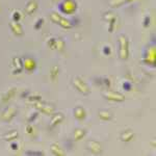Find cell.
Here are the masks:
<instances>
[{"label":"cell","instance_id":"6da1fadb","mask_svg":"<svg viewBox=\"0 0 156 156\" xmlns=\"http://www.w3.org/2000/svg\"><path fill=\"white\" fill-rule=\"evenodd\" d=\"M119 56L122 60L129 57V40L125 34H120L119 37Z\"/></svg>","mask_w":156,"mask_h":156},{"label":"cell","instance_id":"7a4b0ae2","mask_svg":"<svg viewBox=\"0 0 156 156\" xmlns=\"http://www.w3.org/2000/svg\"><path fill=\"white\" fill-rule=\"evenodd\" d=\"M50 19H51L52 22H54L55 24L59 25L60 27H62V28H65V29H71L73 27L70 20L64 18V17L60 16L57 12H51V14H50Z\"/></svg>","mask_w":156,"mask_h":156},{"label":"cell","instance_id":"3957f363","mask_svg":"<svg viewBox=\"0 0 156 156\" xmlns=\"http://www.w3.org/2000/svg\"><path fill=\"white\" fill-rule=\"evenodd\" d=\"M77 9V3L75 0H64L59 4V11L62 14H66L68 16L73 15Z\"/></svg>","mask_w":156,"mask_h":156},{"label":"cell","instance_id":"277c9868","mask_svg":"<svg viewBox=\"0 0 156 156\" xmlns=\"http://www.w3.org/2000/svg\"><path fill=\"white\" fill-rule=\"evenodd\" d=\"M73 84H74V87H76V90L78 92L81 93L84 96H87V95L90 94V87L87 85V82H85L83 79H81L80 77H75L74 79H73Z\"/></svg>","mask_w":156,"mask_h":156},{"label":"cell","instance_id":"5b68a950","mask_svg":"<svg viewBox=\"0 0 156 156\" xmlns=\"http://www.w3.org/2000/svg\"><path fill=\"white\" fill-rule=\"evenodd\" d=\"M103 96L106 100L112 102H123L125 101V96L122 93L115 92V90H106L103 94Z\"/></svg>","mask_w":156,"mask_h":156},{"label":"cell","instance_id":"8992f818","mask_svg":"<svg viewBox=\"0 0 156 156\" xmlns=\"http://www.w3.org/2000/svg\"><path fill=\"white\" fill-rule=\"evenodd\" d=\"M34 107L39 110L40 112L44 115H52L54 114V106L53 105H50V104H46V103L40 101V102H37L34 103Z\"/></svg>","mask_w":156,"mask_h":156},{"label":"cell","instance_id":"52a82bcc","mask_svg":"<svg viewBox=\"0 0 156 156\" xmlns=\"http://www.w3.org/2000/svg\"><path fill=\"white\" fill-rule=\"evenodd\" d=\"M17 108L14 106H7L1 114V120L4 122H9L16 117Z\"/></svg>","mask_w":156,"mask_h":156},{"label":"cell","instance_id":"ba28073f","mask_svg":"<svg viewBox=\"0 0 156 156\" xmlns=\"http://www.w3.org/2000/svg\"><path fill=\"white\" fill-rule=\"evenodd\" d=\"M144 62L149 66L155 67L156 65V51L154 47H151L147 50V54H146Z\"/></svg>","mask_w":156,"mask_h":156},{"label":"cell","instance_id":"9c48e42d","mask_svg":"<svg viewBox=\"0 0 156 156\" xmlns=\"http://www.w3.org/2000/svg\"><path fill=\"white\" fill-rule=\"evenodd\" d=\"M23 62V69L26 70L27 72H32L37 67V62L32 57H24L22 58Z\"/></svg>","mask_w":156,"mask_h":156},{"label":"cell","instance_id":"30bf717a","mask_svg":"<svg viewBox=\"0 0 156 156\" xmlns=\"http://www.w3.org/2000/svg\"><path fill=\"white\" fill-rule=\"evenodd\" d=\"M87 148H89V150L92 153H94V154H101L103 151L101 144H100L99 142H97V140H90V142L87 143Z\"/></svg>","mask_w":156,"mask_h":156},{"label":"cell","instance_id":"8fae6325","mask_svg":"<svg viewBox=\"0 0 156 156\" xmlns=\"http://www.w3.org/2000/svg\"><path fill=\"white\" fill-rule=\"evenodd\" d=\"M12 66L15 67V70L12 71V74L17 75L20 74L22 71H23V62H22V58L19 56H15L12 57Z\"/></svg>","mask_w":156,"mask_h":156},{"label":"cell","instance_id":"7c38bea8","mask_svg":"<svg viewBox=\"0 0 156 156\" xmlns=\"http://www.w3.org/2000/svg\"><path fill=\"white\" fill-rule=\"evenodd\" d=\"M9 27H11L12 31L16 34L17 37H22L24 34V30H23V27L22 25L19 23V22H16V21H12L9 23Z\"/></svg>","mask_w":156,"mask_h":156},{"label":"cell","instance_id":"4fadbf2b","mask_svg":"<svg viewBox=\"0 0 156 156\" xmlns=\"http://www.w3.org/2000/svg\"><path fill=\"white\" fill-rule=\"evenodd\" d=\"M65 117L62 114H60V112H57V114H53L52 115V118H51V121H50V124L49 126L50 128H54L56 127L57 125L60 124V123L64 121Z\"/></svg>","mask_w":156,"mask_h":156},{"label":"cell","instance_id":"5bb4252c","mask_svg":"<svg viewBox=\"0 0 156 156\" xmlns=\"http://www.w3.org/2000/svg\"><path fill=\"white\" fill-rule=\"evenodd\" d=\"M37 7H39V5H37V2L36 0H30L25 6V12H26L27 15H32L37 12Z\"/></svg>","mask_w":156,"mask_h":156},{"label":"cell","instance_id":"9a60e30c","mask_svg":"<svg viewBox=\"0 0 156 156\" xmlns=\"http://www.w3.org/2000/svg\"><path fill=\"white\" fill-rule=\"evenodd\" d=\"M74 117L78 121H82L87 117V112H85V109L82 106H77L74 108Z\"/></svg>","mask_w":156,"mask_h":156},{"label":"cell","instance_id":"2e32d148","mask_svg":"<svg viewBox=\"0 0 156 156\" xmlns=\"http://www.w3.org/2000/svg\"><path fill=\"white\" fill-rule=\"evenodd\" d=\"M133 137H134V132H133L132 130H126V131L121 133V135H120V140L125 143H128V142H130V140H132Z\"/></svg>","mask_w":156,"mask_h":156},{"label":"cell","instance_id":"e0dca14e","mask_svg":"<svg viewBox=\"0 0 156 156\" xmlns=\"http://www.w3.org/2000/svg\"><path fill=\"white\" fill-rule=\"evenodd\" d=\"M16 92H17V89L16 87H11L9 90H7V92L5 93V94L2 96V102L3 103H6V102H9V100L12 99L14 98V96L16 95Z\"/></svg>","mask_w":156,"mask_h":156},{"label":"cell","instance_id":"ac0fdd59","mask_svg":"<svg viewBox=\"0 0 156 156\" xmlns=\"http://www.w3.org/2000/svg\"><path fill=\"white\" fill-rule=\"evenodd\" d=\"M19 137V132L17 130H12V131L3 134V140H6V142H12V140H15Z\"/></svg>","mask_w":156,"mask_h":156},{"label":"cell","instance_id":"d6986e66","mask_svg":"<svg viewBox=\"0 0 156 156\" xmlns=\"http://www.w3.org/2000/svg\"><path fill=\"white\" fill-rule=\"evenodd\" d=\"M50 151H51V153L55 156H62L65 155V152L64 150L62 149V148L59 147V145L57 144H52L50 146Z\"/></svg>","mask_w":156,"mask_h":156},{"label":"cell","instance_id":"ffe728a7","mask_svg":"<svg viewBox=\"0 0 156 156\" xmlns=\"http://www.w3.org/2000/svg\"><path fill=\"white\" fill-rule=\"evenodd\" d=\"M58 75H59V67L57 65H54L50 69V79L52 81H55L58 78Z\"/></svg>","mask_w":156,"mask_h":156},{"label":"cell","instance_id":"44dd1931","mask_svg":"<svg viewBox=\"0 0 156 156\" xmlns=\"http://www.w3.org/2000/svg\"><path fill=\"white\" fill-rule=\"evenodd\" d=\"M84 135H85V130L81 129V128H77L74 131V140L75 142H78V140H82L84 137Z\"/></svg>","mask_w":156,"mask_h":156},{"label":"cell","instance_id":"7402d4cb","mask_svg":"<svg viewBox=\"0 0 156 156\" xmlns=\"http://www.w3.org/2000/svg\"><path fill=\"white\" fill-rule=\"evenodd\" d=\"M98 115H99V119H101L102 121H110L112 120V114L107 110H100L98 112Z\"/></svg>","mask_w":156,"mask_h":156},{"label":"cell","instance_id":"603a6c76","mask_svg":"<svg viewBox=\"0 0 156 156\" xmlns=\"http://www.w3.org/2000/svg\"><path fill=\"white\" fill-rule=\"evenodd\" d=\"M124 3H127L126 0H109V2H108L109 6L112 7V9H117V7L122 6Z\"/></svg>","mask_w":156,"mask_h":156},{"label":"cell","instance_id":"cb8c5ba5","mask_svg":"<svg viewBox=\"0 0 156 156\" xmlns=\"http://www.w3.org/2000/svg\"><path fill=\"white\" fill-rule=\"evenodd\" d=\"M65 49V41L60 37H57L56 43H55V50L57 51H62Z\"/></svg>","mask_w":156,"mask_h":156},{"label":"cell","instance_id":"d4e9b609","mask_svg":"<svg viewBox=\"0 0 156 156\" xmlns=\"http://www.w3.org/2000/svg\"><path fill=\"white\" fill-rule=\"evenodd\" d=\"M26 99L28 100V102L34 103H34H37V102L42 101V96H40V95H29Z\"/></svg>","mask_w":156,"mask_h":156},{"label":"cell","instance_id":"484cf974","mask_svg":"<svg viewBox=\"0 0 156 156\" xmlns=\"http://www.w3.org/2000/svg\"><path fill=\"white\" fill-rule=\"evenodd\" d=\"M108 31L109 32H114V30L115 28V23H117V17H115V18H112V20H109L108 21Z\"/></svg>","mask_w":156,"mask_h":156},{"label":"cell","instance_id":"4316f807","mask_svg":"<svg viewBox=\"0 0 156 156\" xmlns=\"http://www.w3.org/2000/svg\"><path fill=\"white\" fill-rule=\"evenodd\" d=\"M110 79L107 77H101V87H104L106 89H109L110 87Z\"/></svg>","mask_w":156,"mask_h":156},{"label":"cell","instance_id":"83f0119b","mask_svg":"<svg viewBox=\"0 0 156 156\" xmlns=\"http://www.w3.org/2000/svg\"><path fill=\"white\" fill-rule=\"evenodd\" d=\"M55 43H56V37H50L48 40V46L51 50H55Z\"/></svg>","mask_w":156,"mask_h":156},{"label":"cell","instance_id":"f1b7e54d","mask_svg":"<svg viewBox=\"0 0 156 156\" xmlns=\"http://www.w3.org/2000/svg\"><path fill=\"white\" fill-rule=\"evenodd\" d=\"M12 21H16V22H19L22 18L21 14H20V12H18V11L12 12Z\"/></svg>","mask_w":156,"mask_h":156},{"label":"cell","instance_id":"f546056e","mask_svg":"<svg viewBox=\"0 0 156 156\" xmlns=\"http://www.w3.org/2000/svg\"><path fill=\"white\" fill-rule=\"evenodd\" d=\"M43 24H44V18L37 19V21L36 22V24H34V29H36V30L41 29V27L43 26Z\"/></svg>","mask_w":156,"mask_h":156},{"label":"cell","instance_id":"4dcf8cb0","mask_svg":"<svg viewBox=\"0 0 156 156\" xmlns=\"http://www.w3.org/2000/svg\"><path fill=\"white\" fill-rule=\"evenodd\" d=\"M39 115H40V112H34V114H32V115L29 117V119H28V123H30V124H31L32 122H34V121H36V119H37V117H39Z\"/></svg>","mask_w":156,"mask_h":156},{"label":"cell","instance_id":"1f68e13d","mask_svg":"<svg viewBox=\"0 0 156 156\" xmlns=\"http://www.w3.org/2000/svg\"><path fill=\"white\" fill-rule=\"evenodd\" d=\"M115 14H112V12H105V14H104V17H103V18H104V20H106V21L108 22L109 20H112V18H115Z\"/></svg>","mask_w":156,"mask_h":156},{"label":"cell","instance_id":"d6a6232c","mask_svg":"<svg viewBox=\"0 0 156 156\" xmlns=\"http://www.w3.org/2000/svg\"><path fill=\"white\" fill-rule=\"evenodd\" d=\"M123 89H124V90L129 92V90H131V89H132V84L130 83V82H128V81L124 82V83H123Z\"/></svg>","mask_w":156,"mask_h":156},{"label":"cell","instance_id":"836d02e7","mask_svg":"<svg viewBox=\"0 0 156 156\" xmlns=\"http://www.w3.org/2000/svg\"><path fill=\"white\" fill-rule=\"evenodd\" d=\"M150 23H151V18L149 16H146L145 17V19H144V27H146V28H147V27H149L150 26Z\"/></svg>","mask_w":156,"mask_h":156},{"label":"cell","instance_id":"e575fe53","mask_svg":"<svg viewBox=\"0 0 156 156\" xmlns=\"http://www.w3.org/2000/svg\"><path fill=\"white\" fill-rule=\"evenodd\" d=\"M34 127H32V125L29 123V124L26 126V132H27V134H32V133H34Z\"/></svg>","mask_w":156,"mask_h":156},{"label":"cell","instance_id":"d590c367","mask_svg":"<svg viewBox=\"0 0 156 156\" xmlns=\"http://www.w3.org/2000/svg\"><path fill=\"white\" fill-rule=\"evenodd\" d=\"M103 53H104L105 55H110V53H112L110 47L109 46H104V47H103Z\"/></svg>","mask_w":156,"mask_h":156},{"label":"cell","instance_id":"8d00e7d4","mask_svg":"<svg viewBox=\"0 0 156 156\" xmlns=\"http://www.w3.org/2000/svg\"><path fill=\"white\" fill-rule=\"evenodd\" d=\"M26 155H44L43 152H34V151H27Z\"/></svg>","mask_w":156,"mask_h":156},{"label":"cell","instance_id":"74e56055","mask_svg":"<svg viewBox=\"0 0 156 156\" xmlns=\"http://www.w3.org/2000/svg\"><path fill=\"white\" fill-rule=\"evenodd\" d=\"M29 95H30V92H29L28 90H26L25 92H23V93L21 94V98H24V99H26V98L28 97Z\"/></svg>","mask_w":156,"mask_h":156},{"label":"cell","instance_id":"f35d334b","mask_svg":"<svg viewBox=\"0 0 156 156\" xmlns=\"http://www.w3.org/2000/svg\"><path fill=\"white\" fill-rule=\"evenodd\" d=\"M71 23H72L73 26H74V25H78V24H79V19H78L77 17H74L73 20L71 21Z\"/></svg>","mask_w":156,"mask_h":156},{"label":"cell","instance_id":"ab89813d","mask_svg":"<svg viewBox=\"0 0 156 156\" xmlns=\"http://www.w3.org/2000/svg\"><path fill=\"white\" fill-rule=\"evenodd\" d=\"M11 148H12V150H18L19 149V146H18V144L17 143H12L11 144Z\"/></svg>","mask_w":156,"mask_h":156},{"label":"cell","instance_id":"60d3db41","mask_svg":"<svg viewBox=\"0 0 156 156\" xmlns=\"http://www.w3.org/2000/svg\"><path fill=\"white\" fill-rule=\"evenodd\" d=\"M66 145H67V147H68V150H71L72 149V140H68L67 142H66Z\"/></svg>","mask_w":156,"mask_h":156},{"label":"cell","instance_id":"b9f144b4","mask_svg":"<svg viewBox=\"0 0 156 156\" xmlns=\"http://www.w3.org/2000/svg\"><path fill=\"white\" fill-rule=\"evenodd\" d=\"M131 1H133V0H126V2H131Z\"/></svg>","mask_w":156,"mask_h":156},{"label":"cell","instance_id":"7bdbcfd3","mask_svg":"<svg viewBox=\"0 0 156 156\" xmlns=\"http://www.w3.org/2000/svg\"><path fill=\"white\" fill-rule=\"evenodd\" d=\"M53 1H55V0H53Z\"/></svg>","mask_w":156,"mask_h":156}]
</instances>
